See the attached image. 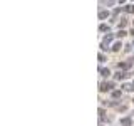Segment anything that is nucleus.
<instances>
[{"label": "nucleus", "instance_id": "4468645a", "mask_svg": "<svg viewBox=\"0 0 134 126\" xmlns=\"http://www.w3.org/2000/svg\"><path fill=\"white\" fill-rule=\"evenodd\" d=\"M112 96H114V98H119V96H121V91H112Z\"/></svg>", "mask_w": 134, "mask_h": 126}, {"label": "nucleus", "instance_id": "7ed1b4c3", "mask_svg": "<svg viewBox=\"0 0 134 126\" xmlns=\"http://www.w3.org/2000/svg\"><path fill=\"white\" fill-rule=\"evenodd\" d=\"M114 77H116V79H119V81H122V79L127 77V72H122V71H119V72H117Z\"/></svg>", "mask_w": 134, "mask_h": 126}, {"label": "nucleus", "instance_id": "39448f33", "mask_svg": "<svg viewBox=\"0 0 134 126\" xmlns=\"http://www.w3.org/2000/svg\"><path fill=\"white\" fill-rule=\"evenodd\" d=\"M121 124L122 126H131V118H122V119H121Z\"/></svg>", "mask_w": 134, "mask_h": 126}, {"label": "nucleus", "instance_id": "dca6fc26", "mask_svg": "<svg viewBox=\"0 0 134 126\" xmlns=\"http://www.w3.org/2000/svg\"><path fill=\"white\" fill-rule=\"evenodd\" d=\"M132 45H134V40H132Z\"/></svg>", "mask_w": 134, "mask_h": 126}, {"label": "nucleus", "instance_id": "9b49d317", "mask_svg": "<svg viewBox=\"0 0 134 126\" xmlns=\"http://www.w3.org/2000/svg\"><path fill=\"white\" fill-rule=\"evenodd\" d=\"M99 62H106V56H104V54H99Z\"/></svg>", "mask_w": 134, "mask_h": 126}, {"label": "nucleus", "instance_id": "f03ea898", "mask_svg": "<svg viewBox=\"0 0 134 126\" xmlns=\"http://www.w3.org/2000/svg\"><path fill=\"white\" fill-rule=\"evenodd\" d=\"M112 87H114V86H112V82H100L99 89L102 91V92H106V91H112Z\"/></svg>", "mask_w": 134, "mask_h": 126}, {"label": "nucleus", "instance_id": "1a4fd4ad", "mask_svg": "<svg viewBox=\"0 0 134 126\" xmlns=\"http://www.w3.org/2000/svg\"><path fill=\"white\" fill-rule=\"evenodd\" d=\"M121 47H122V44H121V42H116V44H112V50H119Z\"/></svg>", "mask_w": 134, "mask_h": 126}, {"label": "nucleus", "instance_id": "423d86ee", "mask_svg": "<svg viewBox=\"0 0 134 126\" xmlns=\"http://www.w3.org/2000/svg\"><path fill=\"white\" fill-rule=\"evenodd\" d=\"M99 30L100 32H109V25L107 24H100L99 25Z\"/></svg>", "mask_w": 134, "mask_h": 126}, {"label": "nucleus", "instance_id": "ddd939ff", "mask_svg": "<svg viewBox=\"0 0 134 126\" xmlns=\"http://www.w3.org/2000/svg\"><path fill=\"white\" fill-rule=\"evenodd\" d=\"M124 89L126 91H132V86H131V84H124Z\"/></svg>", "mask_w": 134, "mask_h": 126}, {"label": "nucleus", "instance_id": "0eeeda50", "mask_svg": "<svg viewBox=\"0 0 134 126\" xmlns=\"http://www.w3.org/2000/svg\"><path fill=\"white\" fill-rule=\"evenodd\" d=\"M99 72H100V76H102V77H107V76L111 74V71H109V69H104V67H102V69H100Z\"/></svg>", "mask_w": 134, "mask_h": 126}, {"label": "nucleus", "instance_id": "f8f14e48", "mask_svg": "<svg viewBox=\"0 0 134 126\" xmlns=\"http://www.w3.org/2000/svg\"><path fill=\"white\" fill-rule=\"evenodd\" d=\"M126 34H127V32H126V30H124V29H122V30H119V32H117V37H124V35H126Z\"/></svg>", "mask_w": 134, "mask_h": 126}, {"label": "nucleus", "instance_id": "f257e3e1", "mask_svg": "<svg viewBox=\"0 0 134 126\" xmlns=\"http://www.w3.org/2000/svg\"><path fill=\"white\" fill-rule=\"evenodd\" d=\"M112 39H114V35H112V34H109V35H106V37H104V39H102V49H107L109 45H111Z\"/></svg>", "mask_w": 134, "mask_h": 126}, {"label": "nucleus", "instance_id": "6e6552de", "mask_svg": "<svg viewBox=\"0 0 134 126\" xmlns=\"http://www.w3.org/2000/svg\"><path fill=\"white\" fill-rule=\"evenodd\" d=\"M124 10H126V12H129V14H132V12H134V5H131V3H129V5H126V7H124Z\"/></svg>", "mask_w": 134, "mask_h": 126}, {"label": "nucleus", "instance_id": "9d476101", "mask_svg": "<svg viewBox=\"0 0 134 126\" xmlns=\"http://www.w3.org/2000/svg\"><path fill=\"white\" fill-rule=\"evenodd\" d=\"M122 27H126V20L121 19V22H119V30H122Z\"/></svg>", "mask_w": 134, "mask_h": 126}, {"label": "nucleus", "instance_id": "2eb2a0df", "mask_svg": "<svg viewBox=\"0 0 134 126\" xmlns=\"http://www.w3.org/2000/svg\"><path fill=\"white\" fill-rule=\"evenodd\" d=\"M132 86H134V81H132Z\"/></svg>", "mask_w": 134, "mask_h": 126}, {"label": "nucleus", "instance_id": "20e7f679", "mask_svg": "<svg viewBox=\"0 0 134 126\" xmlns=\"http://www.w3.org/2000/svg\"><path fill=\"white\" fill-rule=\"evenodd\" d=\"M107 17H109V10H100V12H99V19H100V20L107 19Z\"/></svg>", "mask_w": 134, "mask_h": 126}]
</instances>
